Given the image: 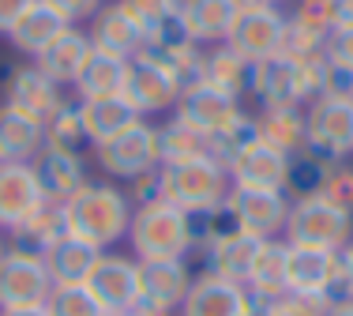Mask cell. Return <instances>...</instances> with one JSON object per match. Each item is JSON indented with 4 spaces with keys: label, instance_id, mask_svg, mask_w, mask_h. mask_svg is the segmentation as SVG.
I'll return each instance as SVG.
<instances>
[{
    "label": "cell",
    "instance_id": "681fc988",
    "mask_svg": "<svg viewBox=\"0 0 353 316\" xmlns=\"http://www.w3.org/2000/svg\"><path fill=\"white\" fill-rule=\"evenodd\" d=\"M128 316H176V309H170V305H158V302H147V297H139L136 309H132Z\"/></svg>",
    "mask_w": 353,
    "mask_h": 316
},
{
    "label": "cell",
    "instance_id": "7a4b0ae2",
    "mask_svg": "<svg viewBox=\"0 0 353 316\" xmlns=\"http://www.w3.org/2000/svg\"><path fill=\"white\" fill-rule=\"evenodd\" d=\"M128 245L136 260H188L196 253V222L170 199L132 207Z\"/></svg>",
    "mask_w": 353,
    "mask_h": 316
},
{
    "label": "cell",
    "instance_id": "e0dca14e",
    "mask_svg": "<svg viewBox=\"0 0 353 316\" xmlns=\"http://www.w3.org/2000/svg\"><path fill=\"white\" fill-rule=\"evenodd\" d=\"M248 95L259 106H305V90H301L297 61L290 57H267V61L252 64Z\"/></svg>",
    "mask_w": 353,
    "mask_h": 316
},
{
    "label": "cell",
    "instance_id": "8d00e7d4",
    "mask_svg": "<svg viewBox=\"0 0 353 316\" xmlns=\"http://www.w3.org/2000/svg\"><path fill=\"white\" fill-rule=\"evenodd\" d=\"M46 147L75 151V155H83V147H90L87 128H83V117H79V102H64L61 110L46 121Z\"/></svg>",
    "mask_w": 353,
    "mask_h": 316
},
{
    "label": "cell",
    "instance_id": "30bf717a",
    "mask_svg": "<svg viewBox=\"0 0 353 316\" xmlns=\"http://www.w3.org/2000/svg\"><path fill=\"white\" fill-rule=\"evenodd\" d=\"M124 102L139 113L143 121L158 117L165 110H176V98H181V83H176L162 64H154L150 57H132L128 61V76H124Z\"/></svg>",
    "mask_w": 353,
    "mask_h": 316
},
{
    "label": "cell",
    "instance_id": "5bb4252c",
    "mask_svg": "<svg viewBox=\"0 0 353 316\" xmlns=\"http://www.w3.org/2000/svg\"><path fill=\"white\" fill-rule=\"evenodd\" d=\"M282 38H285V12L282 8H256V12L237 15L225 46L237 49L248 64H256V61H267V57H279Z\"/></svg>",
    "mask_w": 353,
    "mask_h": 316
},
{
    "label": "cell",
    "instance_id": "60d3db41",
    "mask_svg": "<svg viewBox=\"0 0 353 316\" xmlns=\"http://www.w3.org/2000/svg\"><path fill=\"white\" fill-rule=\"evenodd\" d=\"M331 305L334 302L327 294H285L279 302L263 305L259 316H327Z\"/></svg>",
    "mask_w": 353,
    "mask_h": 316
},
{
    "label": "cell",
    "instance_id": "db71d44e",
    "mask_svg": "<svg viewBox=\"0 0 353 316\" xmlns=\"http://www.w3.org/2000/svg\"><path fill=\"white\" fill-rule=\"evenodd\" d=\"M102 316H128V313H102Z\"/></svg>",
    "mask_w": 353,
    "mask_h": 316
},
{
    "label": "cell",
    "instance_id": "c3c4849f",
    "mask_svg": "<svg viewBox=\"0 0 353 316\" xmlns=\"http://www.w3.org/2000/svg\"><path fill=\"white\" fill-rule=\"evenodd\" d=\"M327 15H331V27H350L353 23V0H327Z\"/></svg>",
    "mask_w": 353,
    "mask_h": 316
},
{
    "label": "cell",
    "instance_id": "11a10c76",
    "mask_svg": "<svg viewBox=\"0 0 353 316\" xmlns=\"http://www.w3.org/2000/svg\"><path fill=\"white\" fill-rule=\"evenodd\" d=\"M271 4H274V8H282V0H271Z\"/></svg>",
    "mask_w": 353,
    "mask_h": 316
},
{
    "label": "cell",
    "instance_id": "d6a6232c",
    "mask_svg": "<svg viewBox=\"0 0 353 316\" xmlns=\"http://www.w3.org/2000/svg\"><path fill=\"white\" fill-rule=\"evenodd\" d=\"M124 76H128V61L94 49L87 57V64H83L79 79L72 83V90L79 95V102H87V98H113L124 90Z\"/></svg>",
    "mask_w": 353,
    "mask_h": 316
},
{
    "label": "cell",
    "instance_id": "bcb514c9",
    "mask_svg": "<svg viewBox=\"0 0 353 316\" xmlns=\"http://www.w3.org/2000/svg\"><path fill=\"white\" fill-rule=\"evenodd\" d=\"M323 95H327V98H353V72H346V68H339V64L327 61Z\"/></svg>",
    "mask_w": 353,
    "mask_h": 316
},
{
    "label": "cell",
    "instance_id": "ffe728a7",
    "mask_svg": "<svg viewBox=\"0 0 353 316\" xmlns=\"http://www.w3.org/2000/svg\"><path fill=\"white\" fill-rule=\"evenodd\" d=\"M90 53H94V46H90V34H87V30L64 27L61 34H57V38L34 57V64H38V68L46 72L53 83L72 87V83L79 79V72H83V64H87Z\"/></svg>",
    "mask_w": 353,
    "mask_h": 316
},
{
    "label": "cell",
    "instance_id": "d590c367",
    "mask_svg": "<svg viewBox=\"0 0 353 316\" xmlns=\"http://www.w3.org/2000/svg\"><path fill=\"white\" fill-rule=\"evenodd\" d=\"M158 147H162V162H188V158H211V139L203 132H196L181 117L158 124Z\"/></svg>",
    "mask_w": 353,
    "mask_h": 316
},
{
    "label": "cell",
    "instance_id": "7402d4cb",
    "mask_svg": "<svg viewBox=\"0 0 353 316\" xmlns=\"http://www.w3.org/2000/svg\"><path fill=\"white\" fill-rule=\"evenodd\" d=\"M176 19H181L184 38L207 49V46H222L230 38L233 23H237V8H233V0H192Z\"/></svg>",
    "mask_w": 353,
    "mask_h": 316
},
{
    "label": "cell",
    "instance_id": "b9f144b4",
    "mask_svg": "<svg viewBox=\"0 0 353 316\" xmlns=\"http://www.w3.org/2000/svg\"><path fill=\"white\" fill-rule=\"evenodd\" d=\"M323 57L331 64H339V68L353 72V23H350V27H334L331 34H327Z\"/></svg>",
    "mask_w": 353,
    "mask_h": 316
},
{
    "label": "cell",
    "instance_id": "44dd1931",
    "mask_svg": "<svg viewBox=\"0 0 353 316\" xmlns=\"http://www.w3.org/2000/svg\"><path fill=\"white\" fill-rule=\"evenodd\" d=\"M192 279H196V271L188 260H139V294L147 302L181 309Z\"/></svg>",
    "mask_w": 353,
    "mask_h": 316
},
{
    "label": "cell",
    "instance_id": "2e32d148",
    "mask_svg": "<svg viewBox=\"0 0 353 316\" xmlns=\"http://www.w3.org/2000/svg\"><path fill=\"white\" fill-rule=\"evenodd\" d=\"M290 162H293V155H285V151L263 144V139L256 136L248 147H241L237 158H233L225 170H230L233 185H245V188H279V192H285V181H290Z\"/></svg>",
    "mask_w": 353,
    "mask_h": 316
},
{
    "label": "cell",
    "instance_id": "f1b7e54d",
    "mask_svg": "<svg viewBox=\"0 0 353 316\" xmlns=\"http://www.w3.org/2000/svg\"><path fill=\"white\" fill-rule=\"evenodd\" d=\"M64 27H75V23H64L49 4L34 0V4H30L27 12L19 15V23H15L12 30H8V41L15 46V53H23L27 61H34V57H38L41 49H46L57 34H61Z\"/></svg>",
    "mask_w": 353,
    "mask_h": 316
},
{
    "label": "cell",
    "instance_id": "6da1fadb",
    "mask_svg": "<svg viewBox=\"0 0 353 316\" xmlns=\"http://www.w3.org/2000/svg\"><path fill=\"white\" fill-rule=\"evenodd\" d=\"M64 222L68 234L94 245L98 253L117 248L132 226V199L113 181H87L79 192L64 199Z\"/></svg>",
    "mask_w": 353,
    "mask_h": 316
},
{
    "label": "cell",
    "instance_id": "d6986e66",
    "mask_svg": "<svg viewBox=\"0 0 353 316\" xmlns=\"http://www.w3.org/2000/svg\"><path fill=\"white\" fill-rule=\"evenodd\" d=\"M90 46L102 49V53H113L121 57V61H132V57L143 53V34L139 27L128 19V12H124L117 0H109V4H102L94 15H90Z\"/></svg>",
    "mask_w": 353,
    "mask_h": 316
},
{
    "label": "cell",
    "instance_id": "ba28073f",
    "mask_svg": "<svg viewBox=\"0 0 353 316\" xmlns=\"http://www.w3.org/2000/svg\"><path fill=\"white\" fill-rule=\"evenodd\" d=\"M230 211L237 219V226L245 234L259 237V241H274L285 234V222H290V207L293 199L279 192V188H245L233 185L230 188Z\"/></svg>",
    "mask_w": 353,
    "mask_h": 316
},
{
    "label": "cell",
    "instance_id": "9a60e30c",
    "mask_svg": "<svg viewBox=\"0 0 353 316\" xmlns=\"http://www.w3.org/2000/svg\"><path fill=\"white\" fill-rule=\"evenodd\" d=\"M46 199L49 196L30 162H0V230L12 234Z\"/></svg>",
    "mask_w": 353,
    "mask_h": 316
},
{
    "label": "cell",
    "instance_id": "f5cc1de1",
    "mask_svg": "<svg viewBox=\"0 0 353 316\" xmlns=\"http://www.w3.org/2000/svg\"><path fill=\"white\" fill-rule=\"evenodd\" d=\"M4 253H8V241H4V234H0V260H4Z\"/></svg>",
    "mask_w": 353,
    "mask_h": 316
},
{
    "label": "cell",
    "instance_id": "d4e9b609",
    "mask_svg": "<svg viewBox=\"0 0 353 316\" xmlns=\"http://www.w3.org/2000/svg\"><path fill=\"white\" fill-rule=\"evenodd\" d=\"M259 245H263L259 237L245 234V230H233L230 237L214 241L207 253H199V256H203V271H211V275H218V279H230V282H241V286H245Z\"/></svg>",
    "mask_w": 353,
    "mask_h": 316
},
{
    "label": "cell",
    "instance_id": "4dcf8cb0",
    "mask_svg": "<svg viewBox=\"0 0 353 316\" xmlns=\"http://www.w3.org/2000/svg\"><path fill=\"white\" fill-rule=\"evenodd\" d=\"M79 117H83V128H87L90 147L105 144V139H113L117 132H124V128H132L136 121H143L139 113L124 102V95L87 98V102H79Z\"/></svg>",
    "mask_w": 353,
    "mask_h": 316
},
{
    "label": "cell",
    "instance_id": "816d5d0a",
    "mask_svg": "<svg viewBox=\"0 0 353 316\" xmlns=\"http://www.w3.org/2000/svg\"><path fill=\"white\" fill-rule=\"evenodd\" d=\"M327 316H353V297H346V302H334Z\"/></svg>",
    "mask_w": 353,
    "mask_h": 316
},
{
    "label": "cell",
    "instance_id": "f907efd6",
    "mask_svg": "<svg viewBox=\"0 0 353 316\" xmlns=\"http://www.w3.org/2000/svg\"><path fill=\"white\" fill-rule=\"evenodd\" d=\"M0 316H49L46 305H34V309H0Z\"/></svg>",
    "mask_w": 353,
    "mask_h": 316
},
{
    "label": "cell",
    "instance_id": "ee69618b",
    "mask_svg": "<svg viewBox=\"0 0 353 316\" xmlns=\"http://www.w3.org/2000/svg\"><path fill=\"white\" fill-rule=\"evenodd\" d=\"M327 297H331V302H346V297H353V237H350V245L339 253V275H334Z\"/></svg>",
    "mask_w": 353,
    "mask_h": 316
},
{
    "label": "cell",
    "instance_id": "8fae6325",
    "mask_svg": "<svg viewBox=\"0 0 353 316\" xmlns=\"http://www.w3.org/2000/svg\"><path fill=\"white\" fill-rule=\"evenodd\" d=\"M64 102H68L64 87L49 79L34 61L15 64L12 76H8V83H4V106H12V110L27 113V117H34L41 124L53 117Z\"/></svg>",
    "mask_w": 353,
    "mask_h": 316
},
{
    "label": "cell",
    "instance_id": "4316f807",
    "mask_svg": "<svg viewBox=\"0 0 353 316\" xmlns=\"http://www.w3.org/2000/svg\"><path fill=\"white\" fill-rule=\"evenodd\" d=\"M248 79H252V64L237 53V49H230L225 41L222 46H207L199 83H207V87H214V90H222V95L245 102L248 98Z\"/></svg>",
    "mask_w": 353,
    "mask_h": 316
},
{
    "label": "cell",
    "instance_id": "e575fe53",
    "mask_svg": "<svg viewBox=\"0 0 353 316\" xmlns=\"http://www.w3.org/2000/svg\"><path fill=\"white\" fill-rule=\"evenodd\" d=\"M117 4H121L124 12H128V19L139 27L143 49L158 46V41H170L176 34H184L181 19H176V12L170 8V0H117Z\"/></svg>",
    "mask_w": 353,
    "mask_h": 316
},
{
    "label": "cell",
    "instance_id": "f6af8a7d",
    "mask_svg": "<svg viewBox=\"0 0 353 316\" xmlns=\"http://www.w3.org/2000/svg\"><path fill=\"white\" fill-rule=\"evenodd\" d=\"M41 4H49L64 23H83V19L90 23V15H94L105 0H41Z\"/></svg>",
    "mask_w": 353,
    "mask_h": 316
},
{
    "label": "cell",
    "instance_id": "ac0fdd59",
    "mask_svg": "<svg viewBox=\"0 0 353 316\" xmlns=\"http://www.w3.org/2000/svg\"><path fill=\"white\" fill-rule=\"evenodd\" d=\"M334 275H339V253L285 245V290L290 294H327Z\"/></svg>",
    "mask_w": 353,
    "mask_h": 316
},
{
    "label": "cell",
    "instance_id": "f35d334b",
    "mask_svg": "<svg viewBox=\"0 0 353 316\" xmlns=\"http://www.w3.org/2000/svg\"><path fill=\"white\" fill-rule=\"evenodd\" d=\"M49 316H102V305L94 302L87 286H53L46 302Z\"/></svg>",
    "mask_w": 353,
    "mask_h": 316
},
{
    "label": "cell",
    "instance_id": "3957f363",
    "mask_svg": "<svg viewBox=\"0 0 353 316\" xmlns=\"http://www.w3.org/2000/svg\"><path fill=\"white\" fill-rule=\"evenodd\" d=\"M158 177H162V199L176 204L181 211L207 215L214 207H222L230 199L233 177L222 162L214 158H188V162H162L158 166Z\"/></svg>",
    "mask_w": 353,
    "mask_h": 316
},
{
    "label": "cell",
    "instance_id": "9c48e42d",
    "mask_svg": "<svg viewBox=\"0 0 353 316\" xmlns=\"http://www.w3.org/2000/svg\"><path fill=\"white\" fill-rule=\"evenodd\" d=\"M83 286L94 294L102 313H132L136 302L143 297L139 294V260L117 253V248H105Z\"/></svg>",
    "mask_w": 353,
    "mask_h": 316
},
{
    "label": "cell",
    "instance_id": "484cf974",
    "mask_svg": "<svg viewBox=\"0 0 353 316\" xmlns=\"http://www.w3.org/2000/svg\"><path fill=\"white\" fill-rule=\"evenodd\" d=\"M46 147V124L0 106V162H34Z\"/></svg>",
    "mask_w": 353,
    "mask_h": 316
},
{
    "label": "cell",
    "instance_id": "836d02e7",
    "mask_svg": "<svg viewBox=\"0 0 353 316\" xmlns=\"http://www.w3.org/2000/svg\"><path fill=\"white\" fill-rule=\"evenodd\" d=\"M203 53H207L203 46H196V41L184 38V34L143 49V57H150L154 64H162V68L181 83V90L192 87V83H199V76H203Z\"/></svg>",
    "mask_w": 353,
    "mask_h": 316
},
{
    "label": "cell",
    "instance_id": "ab89813d",
    "mask_svg": "<svg viewBox=\"0 0 353 316\" xmlns=\"http://www.w3.org/2000/svg\"><path fill=\"white\" fill-rule=\"evenodd\" d=\"M316 196L331 199L334 207H342V211L353 215V162H350V158H342V162H331V166H327Z\"/></svg>",
    "mask_w": 353,
    "mask_h": 316
},
{
    "label": "cell",
    "instance_id": "f546056e",
    "mask_svg": "<svg viewBox=\"0 0 353 316\" xmlns=\"http://www.w3.org/2000/svg\"><path fill=\"white\" fill-rule=\"evenodd\" d=\"M252 117H256V136L263 144L285 155H297L305 147V106H259Z\"/></svg>",
    "mask_w": 353,
    "mask_h": 316
},
{
    "label": "cell",
    "instance_id": "5b68a950",
    "mask_svg": "<svg viewBox=\"0 0 353 316\" xmlns=\"http://www.w3.org/2000/svg\"><path fill=\"white\" fill-rule=\"evenodd\" d=\"M305 151L323 162H342L353 155V98L319 95L305 106Z\"/></svg>",
    "mask_w": 353,
    "mask_h": 316
},
{
    "label": "cell",
    "instance_id": "52a82bcc",
    "mask_svg": "<svg viewBox=\"0 0 353 316\" xmlns=\"http://www.w3.org/2000/svg\"><path fill=\"white\" fill-rule=\"evenodd\" d=\"M49 294H53V275L46 268V256L8 245L0 260V309H34L49 302Z\"/></svg>",
    "mask_w": 353,
    "mask_h": 316
},
{
    "label": "cell",
    "instance_id": "603a6c76",
    "mask_svg": "<svg viewBox=\"0 0 353 316\" xmlns=\"http://www.w3.org/2000/svg\"><path fill=\"white\" fill-rule=\"evenodd\" d=\"M245 290H248L256 309H263V305H271V302L290 294L285 290V241L282 237L259 245L256 260H252V271L245 279Z\"/></svg>",
    "mask_w": 353,
    "mask_h": 316
},
{
    "label": "cell",
    "instance_id": "277c9868",
    "mask_svg": "<svg viewBox=\"0 0 353 316\" xmlns=\"http://www.w3.org/2000/svg\"><path fill=\"white\" fill-rule=\"evenodd\" d=\"M353 237V215L334 207L323 196H301L290 207V222H285V245H308V248H327V253H342Z\"/></svg>",
    "mask_w": 353,
    "mask_h": 316
},
{
    "label": "cell",
    "instance_id": "1f68e13d",
    "mask_svg": "<svg viewBox=\"0 0 353 316\" xmlns=\"http://www.w3.org/2000/svg\"><path fill=\"white\" fill-rule=\"evenodd\" d=\"M98 256L102 253H98L94 245H87V241H79L72 234L64 241H57L46 253V268H49V275H53V286H83V282L90 279V271H94Z\"/></svg>",
    "mask_w": 353,
    "mask_h": 316
},
{
    "label": "cell",
    "instance_id": "4fadbf2b",
    "mask_svg": "<svg viewBox=\"0 0 353 316\" xmlns=\"http://www.w3.org/2000/svg\"><path fill=\"white\" fill-rule=\"evenodd\" d=\"M176 316H256V305L241 282L218 279L211 271H196Z\"/></svg>",
    "mask_w": 353,
    "mask_h": 316
},
{
    "label": "cell",
    "instance_id": "7bdbcfd3",
    "mask_svg": "<svg viewBox=\"0 0 353 316\" xmlns=\"http://www.w3.org/2000/svg\"><path fill=\"white\" fill-rule=\"evenodd\" d=\"M124 192H128L132 207L150 204V199H162V177H158V166L147 170V173H139V177H132V181H124Z\"/></svg>",
    "mask_w": 353,
    "mask_h": 316
},
{
    "label": "cell",
    "instance_id": "7dc6e473",
    "mask_svg": "<svg viewBox=\"0 0 353 316\" xmlns=\"http://www.w3.org/2000/svg\"><path fill=\"white\" fill-rule=\"evenodd\" d=\"M30 4H34V0H0V34H8Z\"/></svg>",
    "mask_w": 353,
    "mask_h": 316
},
{
    "label": "cell",
    "instance_id": "7c38bea8",
    "mask_svg": "<svg viewBox=\"0 0 353 316\" xmlns=\"http://www.w3.org/2000/svg\"><path fill=\"white\" fill-rule=\"evenodd\" d=\"M176 117L184 124H192L196 132H203L207 139L218 136V132L233 128L241 117H245V106L237 102V98L222 95V90L207 87V83H192V87L181 90V98H176Z\"/></svg>",
    "mask_w": 353,
    "mask_h": 316
},
{
    "label": "cell",
    "instance_id": "8992f818",
    "mask_svg": "<svg viewBox=\"0 0 353 316\" xmlns=\"http://www.w3.org/2000/svg\"><path fill=\"white\" fill-rule=\"evenodd\" d=\"M94 162L102 166L105 177L113 181H132L139 173L162 166V147H158V124L136 121L132 128L117 132L113 139L94 147Z\"/></svg>",
    "mask_w": 353,
    "mask_h": 316
},
{
    "label": "cell",
    "instance_id": "83f0119b",
    "mask_svg": "<svg viewBox=\"0 0 353 316\" xmlns=\"http://www.w3.org/2000/svg\"><path fill=\"white\" fill-rule=\"evenodd\" d=\"M68 237V222H64V204L61 199H46L27 222L12 230V245L23 248V253H34V256H46L57 241Z\"/></svg>",
    "mask_w": 353,
    "mask_h": 316
},
{
    "label": "cell",
    "instance_id": "cb8c5ba5",
    "mask_svg": "<svg viewBox=\"0 0 353 316\" xmlns=\"http://www.w3.org/2000/svg\"><path fill=\"white\" fill-rule=\"evenodd\" d=\"M30 166H34V173H38L41 188H46V196L49 199H61V204L90 181L87 177V162H83V155H75V151L41 147V155Z\"/></svg>",
    "mask_w": 353,
    "mask_h": 316
},
{
    "label": "cell",
    "instance_id": "74e56055",
    "mask_svg": "<svg viewBox=\"0 0 353 316\" xmlns=\"http://www.w3.org/2000/svg\"><path fill=\"white\" fill-rule=\"evenodd\" d=\"M327 166H331V162H323V158H316L312 151H305V147H301V151L293 155V162H290V181H285V196H290V199L316 196Z\"/></svg>",
    "mask_w": 353,
    "mask_h": 316
}]
</instances>
